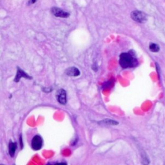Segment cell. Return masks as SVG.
Here are the masks:
<instances>
[{"mask_svg":"<svg viewBox=\"0 0 165 165\" xmlns=\"http://www.w3.org/2000/svg\"><path fill=\"white\" fill-rule=\"evenodd\" d=\"M17 147V146L16 143L10 141V142H9V145H8V152H9V154H10L11 155V157L13 158L14 156Z\"/></svg>","mask_w":165,"mask_h":165,"instance_id":"8","label":"cell"},{"mask_svg":"<svg viewBox=\"0 0 165 165\" xmlns=\"http://www.w3.org/2000/svg\"><path fill=\"white\" fill-rule=\"evenodd\" d=\"M35 2H36V0H30V4H33V3H35Z\"/></svg>","mask_w":165,"mask_h":165,"instance_id":"11","label":"cell"},{"mask_svg":"<svg viewBox=\"0 0 165 165\" xmlns=\"http://www.w3.org/2000/svg\"><path fill=\"white\" fill-rule=\"evenodd\" d=\"M42 144H43V140L40 135H36L33 137L31 143V146L33 150H39L42 147Z\"/></svg>","mask_w":165,"mask_h":165,"instance_id":"3","label":"cell"},{"mask_svg":"<svg viewBox=\"0 0 165 165\" xmlns=\"http://www.w3.org/2000/svg\"><path fill=\"white\" fill-rule=\"evenodd\" d=\"M22 78H26V79H31L32 78L30 76H29L28 74H27L26 73L25 71H23L22 69H21L19 67H17V74H16V78L14 79V81L16 82H19L20 79Z\"/></svg>","mask_w":165,"mask_h":165,"instance_id":"6","label":"cell"},{"mask_svg":"<svg viewBox=\"0 0 165 165\" xmlns=\"http://www.w3.org/2000/svg\"><path fill=\"white\" fill-rule=\"evenodd\" d=\"M149 49L152 52H158L160 50V48L158 45L151 43L149 45Z\"/></svg>","mask_w":165,"mask_h":165,"instance_id":"9","label":"cell"},{"mask_svg":"<svg viewBox=\"0 0 165 165\" xmlns=\"http://www.w3.org/2000/svg\"><path fill=\"white\" fill-rule=\"evenodd\" d=\"M131 16L134 21L140 23H143L147 20L146 15L144 12L140 11H132L131 12Z\"/></svg>","mask_w":165,"mask_h":165,"instance_id":"2","label":"cell"},{"mask_svg":"<svg viewBox=\"0 0 165 165\" xmlns=\"http://www.w3.org/2000/svg\"><path fill=\"white\" fill-rule=\"evenodd\" d=\"M66 74H67L69 76H72V77H77L80 76V70L75 67H71L68 68H67L65 71Z\"/></svg>","mask_w":165,"mask_h":165,"instance_id":"7","label":"cell"},{"mask_svg":"<svg viewBox=\"0 0 165 165\" xmlns=\"http://www.w3.org/2000/svg\"><path fill=\"white\" fill-rule=\"evenodd\" d=\"M119 63L123 68H129L137 66L138 61L132 53L128 52L121 54Z\"/></svg>","mask_w":165,"mask_h":165,"instance_id":"1","label":"cell"},{"mask_svg":"<svg viewBox=\"0 0 165 165\" xmlns=\"http://www.w3.org/2000/svg\"><path fill=\"white\" fill-rule=\"evenodd\" d=\"M51 13L56 16L62 18H66L69 16V13L64 11L62 9L58 7H52L51 9Z\"/></svg>","mask_w":165,"mask_h":165,"instance_id":"5","label":"cell"},{"mask_svg":"<svg viewBox=\"0 0 165 165\" xmlns=\"http://www.w3.org/2000/svg\"><path fill=\"white\" fill-rule=\"evenodd\" d=\"M99 123H102V125H118V122L111 120H109V119H107V120L104 121H100L99 122Z\"/></svg>","mask_w":165,"mask_h":165,"instance_id":"10","label":"cell"},{"mask_svg":"<svg viewBox=\"0 0 165 165\" xmlns=\"http://www.w3.org/2000/svg\"><path fill=\"white\" fill-rule=\"evenodd\" d=\"M57 99L58 102L61 105H66L67 103L66 92L64 89H60L57 92Z\"/></svg>","mask_w":165,"mask_h":165,"instance_id":"4","label":"cell"},{"mask_svg":"<svg viewBox=\"0 0 165 165\" xmlns=\"http://www.w3.org/2000/svg\"><path fill=\"white\" fill-rule=\"evenodd\" d=\"M20 143H21V148H23V142H22V137H21V136L20 137Z\"/></svg>","mask_w":165,"mask_h":165,"instance_id":"12","label":"cell"}]
</instances>
